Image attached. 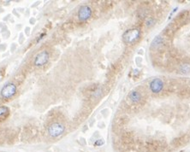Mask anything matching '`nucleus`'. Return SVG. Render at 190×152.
Here are the masks:
<instances>
[{
  "label": "nucleus",
  "mask_w": 190,
  "mask_h": 152,
  "mask_svg": "<svg viewBox=\"0 0 190 152\" xmlns=\"http://www.w3.org/2000/svg\"><path fill=\"white\" fill-rule=\"evenodd\" d=\"M140 32L138 29H130L123 34V41L126 44H133L140 39Z\"/></svg>",
  "instance_id": "1"
},
{
  "label": "nucleus",
  "mask_w": 190,
  "mask_h": 152,
  "mask_svg": "<svg viewBox=\"0 0 190 152\" xmlns=\"http://www.w3.org/2000/svg\"><path fill=\"white\" fill-rule=\"evenodd\" d=\"M64 132V127L60 123H53L48 128V133L51 137L56 138L60 136Z\"/></svg>",
  "instance_id": "2"
},
{
  "label": "nucleus",
  "mask_w": 190,
  "mask_h": 152,
  "mask_svg": "<svg viewBox=\"0 0 190 152\" xmlns=\"http://www.w3.org/2000/svg\"><path fill=\"white\" fill-rule=\"evenodd\" d=\"M17 92V87L14 84H8L3 87L1 90V96L4 98L11 97Z\"/></svg>",
  "instance_id": "3"
},
{
  "label": "nucleus",
  "mask_w": 190,
  "mask_h": 152,
  "mask_svg": "<svg viewBox=\"0 0 190 152\" xmlns=\"http://www.w3.org/2000/svg\"><path fill=\"white\" fill-rule=\"evenodd\" d=\"M49 60V53L47 51H41L37 56H35L34 60V64L37 67H40L45 65L46 62Z\"/></svg>",
  "instance_id": "4"
},
{
  "label": "nucleus",
  "mask_w": 190,
  "mask_h": 152,
  "mask_svg": "<svg viewBox=\"0 0 190 152\" xmlns=\"http://www.w3.org/2000/svg\"><path fill=\"white\" fill-rule=\"evenodd\" d=\"M91 15H92V10L89 6H82L79 10L78 17L81 21H86V20L89 19V17H91Z\"/></svg>",
  "instance_id": "5"
},
{
  "label": "nucleus",
  "mask_w": 190,
  "mask_h": 152,
  "mask_svg": "<svg viewBox=\"0 0 190 152\" xmlns=\"http://www.w3.org/2000/svg\"><path fill=\"white\" fill-rule=\"evenodd\" d=\"M164 88V82L162 79H152L150 83V89L153 93H158Z\"/></svg>",
  "instance_id": "6"
},
{
  "label": "nucleus",
  "mask_w": 190,
  "mask_h": 152,
  "mask_svg": "<svg viewBox=\"0 0 190 152\" xmlns=\"http://www.w3.org/2000/svg\"><path fill=\"white\" fill-rule=\"evenodd\" d=\"M129 99L133 102V103H136L140 102V98H141V96H140V94L138 92V91H131V92L129 93Z\"/></svg>",
  "instance_id": "7"
},
{
  "label": "nucleus",
  "mask_w": 190,
  "mask_h": 152,
  "mask_svg": "<svg viewBox=\"0 0 190 152\" xmlns=\"http://www.w3.org/2000/svg\"><path fill=\"white\" fill-rule=\"evenodd\" d=\"M181 71L182 73H188L190 72V64L188 63H186V64H182L181 66Z\"/></svg>",
  "instance_id": "8"
},
{
  "label": "nucleus",
  "mask_w": 190,
  "mask_h": 152,
  "mask_svg": "<svg viewBox=\"0 0 190 152\" xmlns=\"http://www.w3.org/2000/svg\"><path fill=\"white\" fill-rule=\"evenodd\" d=\"M162 42H163V40L160 37H157L156 39H154V40L152 41V46H154V45H161V44H162Z\"/></svg>",
  "instance_id": "9"
},
{
  "label": "nucleus",
  "mask_w": 190,
  "mask_h": 152,
  "mask_svg": "<svg viewBox=\"0 0 190 152\" xmlns=\"http://www.w3.org/2000/svg\"><path fill=\"white\" fill-rule=\"evenodd\" d=\"M8 108L7 107H5V106H2V107H0V116L1 115H5V113L8 112Z\"/></svg>",
  "instance_id": "10"
}]
</instances>
